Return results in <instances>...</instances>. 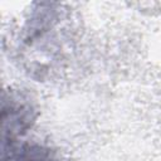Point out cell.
<instances>
[{
  "label": "cell",
  "instance_id": "cell-1",
  "mask_svg": "<svg viewBox=\"0 0 161 161\" xmlns=\"http://www.w3.org/2000/svg\"><path fill=\"white\" fill-rule=\"evenodd\" d=\"M36 109L29 97L20 92L3 93L1 143L16 141L34 125Z\"/></svg>",
  "mask_w": 161,
  "mask_h": 161
},
{
  "label": "cell",
  "instance_id": "cell-2",
  "mask_svg": "<svg viewBox=\"0 0 161 161\" xmlns=\"http://www.w3.org/2000/svg\"><path fill=\"white\" fill-rule=\"evenodd\" d=\"M1 161H62L52 148L19 140L1 143Z\"/></svg>",
  "mask_w": 161,
  "mask_h": 161
}]
</instances>
